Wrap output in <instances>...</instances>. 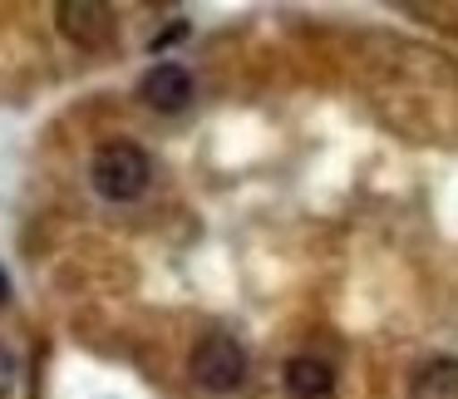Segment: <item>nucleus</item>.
<instances>
[{
  "label": "nucleus",
  "instance_id": "obj_2",
  "mask_svg": "<svg viewBox=\"0 0 458 399\" xmlns=\"http://www.w3.org/2000/svg\"><path fill=\"white\" fill-rule=\"evenodd\" d=\"M192 379L212 395H232V389L247 385V350L237 345L232 335H202L198 350L188 360Z\"/></svg>",
  "mask_w": 458,
  "mask_h": 399
},
{
  "label": "nucleus",
  "instance_id": "obj_9",
  "mask_svg": "<svg viewBox=\"0 0 458 399\" xmlns=\"http://www.w3.org/2000/svg\"><path fill=\"white\" fill-rule=\"evenodd\" d=\"M5 301H11V276L0 271V306H5Z\"/></svg>",
  "mask_w": 458,
  "mask_h": 399
},
{
  "label": "nucleus",
  "instance_id": "obj_3",
  "mask_svg": "<svg viewBox=\"0 0 458 399\" xmlns=\"http://www.w3.org/2000/svg\"><path fill=\"white\" fill-rule=\"evenodd\" d=\"M55 21H60V35L80 50H109L114 40V11L99 5V0H60L55 5Z\"/></svg>",
  "mask_w": 458,
  "mask_h": 399
},
{
  "label": "nucleus",
  "instance_id": "obj_4",
  "mask_svg": "<svg viewBox=\"0 0 458 399\" xmlns=\"http://www.w3.org/2000/svg\"><path fill=\"white\" fill-rule=\"evenodd\" d=\"M139 99L158 114H178L192 104V74L182 64H153L139 80Z\"/></svg>",
  "mask_w": 458,
  "mask_h": 399
},
{
  "label": "nucleus",
  "instance_id": "obj_8",
  "mask_svg": "<svg viewBox=\"0 0 458 399\" xmlns=\"http://www.w3.org/2000/svg\"><path fill=\"white\" fill-rule=\"evenodd\" d=\"M11 385H15V360H11V350H0V399L11 395Z\"/></svg>",
  "mask_w": 458,
  "mask_h": 399
},
{
  "label": "nucleus",
  "instance_id": "obj_5",
  "mask_svg": "<svg viewBox=\"0 0 458 399\" xmlns=\"http://www.w3.org/2000/svg\"><path fill=\"white\" fill-rule=\"evenodd\" d=\"M281 385H286L291 399H326L330 389H335V369L316 355H296L281 369Z\"/></svg>",
  "mask_w": 458,
  "mask_h": 399
},
{
  "label": "nucleus",
  "instance_id": "obj_1",
  "mask_svg": "<svg viewBox=\"0 0 458 399\" xmlns=\"http://www.w3.org/2000/svg\"><path fill=\"white\" fill-rule=\"evenodd\" d=\"M89 183H94V192L109 198V202H133V198L148 192L153 163L139 143H123V139L99 143V149H94V163H89Z\"/></svg>",
  "mask_w": 458,
  "mask_h": 399
},
{
  "label": "nucleus",
  "instance_id": "obj_6",
  "mask_svg": "<svg viewBox=\"0 0 458 399\" xmlns=\"http://www.w3.org/2000/svg\"><path fill=\"white\" fill-rule=\"evenodd\" d=\"M409 399H458V360L438 355L414 369L409 379Z\"/></svg>",
  "mask_w": 458,
  "mask_h": 399
},
{
  "label": "nucleus",
  "instance_id": "obj_7",
  "mask_svg": "<svg viewBox=\"0 0 458 399\" xmlns=\"http://www.w3.org/2000/svg\"><path fill=\"white\" fill-rule=\"evenodd\" d=\"M178 40H188V21H173L163 35H153V40H148V50H153V55H163L168 45H178Z\"/></svg>",
  "mask_w": 458,
  "mask_h": 399
}]
</instances>
